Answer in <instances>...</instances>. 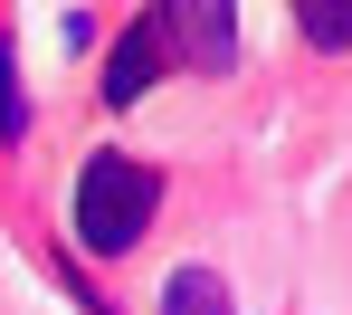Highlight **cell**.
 I'll use <instances>...</instances> for the list:
<instances>
[{
  "instance_id": "1",
  "label": "cell",
  "mask_w": 352,
  "mask_h": 315,
  "mask_svg": "<svg viewBox=\"0 0 352 315\" xmlns=\"http://www.w3.org/2000/svg\"><path fill=\"white\" fill-rule=\"evenodd\" d=\"M153 201H162V172L153 163H133V153H86V172H76V249L96 258H124L143 239V220H153Z\"/></svg>"
},
{
  "instance_id": "2",
  "label": "cell",
  "mask_w": 352,
  "mask_h": 315,
  "mask_svg": "<svg viewBox=\"0 0 352 315\" xmlns=\"http://www.w3.org/2000/svg\"><path fill=\"white\" fill-rule=\"evenodd\" d=\"M162 10V29H172L181 67H200V77H219L238 58V0H153Z\"/></svg>"
},
{
  "instance_id": "3",
  "label": "cell",
  "mask_w": 352,
  "mask_h": 315,
  "mask_svg": "<svg viewBox=\"0 0 352 315\" xmlns=\"http://www.w3.org/2000/svg\"><path fill=\"white\" fill-rule=\"evenodd\" d=\"M162 67H181V48H172V29H162V10H143L115 39V58H105V105H143Z\"/></svg>"
},
{
  "instance_id": "4",
  "label": "cell",
  "mask_w": 352,
  "mask_h": 315,
  "mask_svg": "<svg viewBox=\"0 0 352 315\" xmlns=\"http://www.w3.org/2000/svg\"><path fill=\"white\" fill-rule=\"evenodd\" d=\"M162 315H229V277H219V267H172Z\"/></svg>"
},
{
  "instance_id": "5",
  "label": "cell",
  "mask_w": 352,
  "mask_h": 315,
  "mask_svg": "<svg viewBox=\"0 0 352 315\" xmlns=\"http://www.w3.org/2000/svg\"><path fill=\"white\" fill-rule=\"evenodd\" d=\"M305 48H352V0H295Z\"/></svg>"
},
{
  "instance_id": "6",
  "label": "cell",
  "mask_w": 352,
  "mask_h": 315,
  "mask_svg": "<svg viewBox=\"0 0 352 315\" xmlns=\"http://www.w3.org/2000/svg\"><path fill=\"white\" fill-rule=\"evenodd\" d=\"M19 134H29V96H19V58L0 39V143H19Z\"/></svg>"
}]
</instances>
